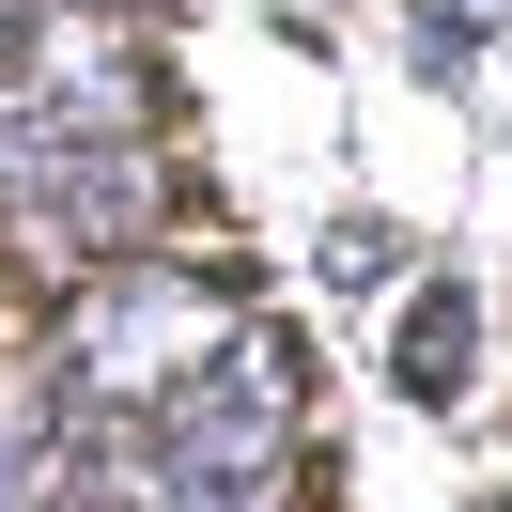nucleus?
I'll return each mask as SVG.
<instances>
[{
	"instance_id": "f03ea898",
	"label": "nucleus",
	"mask_w": 512,
	"mask_h": 512,
	"mask_svg": "<svg viewBox=\"0 0 512 512\" xmlns=\"http://www.w3.org/2000/svg\"><path fill=\"white\" fill-rule=\"evenodd\" d=\"M466 357H481V311L466 295H404V342H388V373H404V404H466Z\"/></svg>"
},
{
	"instance_id": "f257e3e1",
	"label": "nucleus",
	"mask_w": 512,
	"mask_h": 512,
	"mask_svg": "<svg viewBox=\"0 0 512 512\" xmlns=\"http://www.w3.org/2000/svg\"><path fill=\"white\" fill-rule=\"evenodd\" d=\"M233 326L249 311H233V280H202V264H109V280H78L63 373L94 388L109 419H171V388H187Z\"/></svg>"
},
{
	"instance_id": "7ed1b4c3",
	"label": "nucleus",
	"mask_w": 512,
	"mask_h": 512,
	"mask_svg": "<svg viewBox=\"0 0 512 512\" xmlns=\"http://www.w3.org/2000/svg\"><path fill=\"white\" fill-rule=\"evenodd\" d=\"M481 16H497V0H419V78L481 63Z\"/></svg>"
},
{
	"instance_id": "20e7f679",
	"label": "nucleus",
	"mask_w": 512,
	"mask_h": 512,
	"mask_svg": "<svg viewBox=\"0 0 512 512\" xmlns=\"http://www.w3.org/2000/svg\"><path fill=\"white\" fill-rule=\"evenodd\" d=\"M0 94H32V32H16V0H0Z\"/></svg>"
}]
</instances>
